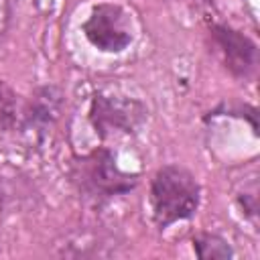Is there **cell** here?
<instances>
[{"instance_id":"obj_1","label":"cell","mask_w":260,"mask_h":260,"mask_svg":"<svg viewBox=\"0 0 260 260\" xmlns=\"http://www.w3.org/2000/svg\"><path fill=\"white\" fill-rule=\"evenodd\" d=\"M152 219L160 230L191 219L201 201V187L191 171L181 165H165L150 179Z\"/></svg>"},{"instance_id":"obj_2","label":"cell","mask_w":260,"mask_h":260,"mask_svg":"<svg viewBox=\"0 0 260 260\" xmlns=\"http://www.w3.org/2000/svg\"><path fill=\"white\" fill-rule=\"evenodd\" d=\"M71 179L79 193L95 203L130 193L138 185V175L122 171L114 152L104 146L75 158L71 165Z\"/></svg>"},{"instance_id":"obj_3","label":"cell","mask_w":260,"mask_h":260,"mask_svg":"<svg viewBox=\"0 0 260 260\" xmlns=\"http://www.w3.org/2000/svg\"><path fill=\"white\" fill-rule=\"evenodd\" d=\"M146 120L142 102L116 93H95L89 106V122L100 138L114 132L136 134Z\"/></svg>"},{"instance_id":"obj_4","label":"cell","mask_w":260,"mask_h":260,"mask_svg":"<svg viewBox=\"0 0 260 260\" xmlns=\"http://www.w3.org/2000/svg\"><path fill=\"white\" fill-rule=\"evenodd\" d=\"M85 39L104 53H122L134 41L128 14L114 2H102L91 8L83 22Z\"/></svg>"},{"instance_id":"obj_5","label":"cell","mask_w":260,"mask_h":260,"mask_svg":"<svg viewBox=\"0 0 260 260\" xmlns=\"http://www.w3.org/2000/svg\"><path fill=\"white\" fill-rule=\"evenodd\" d=\"M65 95L57 85H39L22 108L18 130L35 140H43L63 112Z\"/></svg>"},{"instance_id":"obj_6","label":"cell","mask_w":260,"mask_h":260,"mask_svg":"<svg viewBox=\"0 0 260 260\" xmlns=\"http://www.w3.org/2000/svg\"><path fill=\"white\" fill-rule=\"evenodd\" d=\"M213 43L217 45L221 59L232 75L236 77H250L258 65V47L256 43L246 37L244 32L228 26V24H211L209 28Z\"/></svg>"},{"instance_id":"obj_7","label":"cell","mask_w":260,"mask_h":260,"mask_svg":"<svg viewBox=\"0 0 260 260\" xmlns=\"http://www.w3.org/2000/svg\"><path fill=\"white\" fill-rule=\"evenodd\" d=\"M20 118H22V108L16 91L6 81H0V132L18 130Z\"/></svg>"},{"instance_id":"obj_8","label":"cell","mask_w":260,"mask_h":260,"mask_svg":"<svg viewBox=\"0 0 260 260\" xmlns=\"http://www.w3.org/2000/svg\"><path fill=\"white\" fill-rule=\"evenodd\" d=\"M193 250L199 258L211 260V258H232L234 250L228 244L225 238L217 234H197L193 238Z\"/></svg>"},{"instance_id":"obj_9","label":"cell","mask_w":260,"mask_h":260,"mask_svg":"<svg viewBox=\"0 0 260 260\" xmlns=\"http://www.w3.org/2000/svg\"><path fill=\"white\" fill-rule=\"evenodd\" d=\"M10 16H12L10 0H0V41H2V39H4V35L8 32Z\"/></svg>"}]
</instances>
